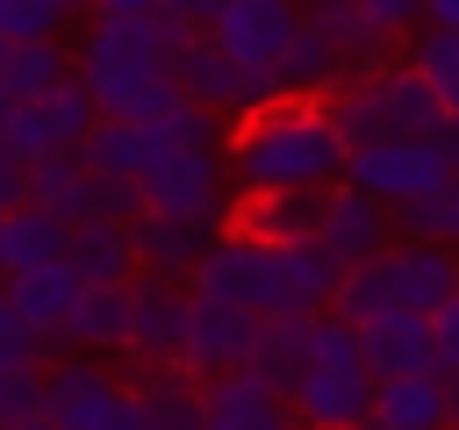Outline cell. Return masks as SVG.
<instances>
[{
    "mask_svg": "<svg viewBox=\"0 0 459 430\" xmlns=\"http://www.w3.org/2000/svg\"><path fill=\"white\" fill-rule=\"evenodd\" d=\"M222 165H230L237 194H258V186H330L344 172V136H337L323 100L273 93V100H258V108H244L230 122Z\"/></svg>",
    "mask_w": 459,
    "mask_h": 430,
    "instance_id": "6da1fadb",
    "label": "cell"
},
{
    "mask_svg": "<svg viewBox=\"0 0 459 430\" xmlns=\"http://www.w3.org/2000/svg\"><path fill=\"white\" fill-rule=\"evenodd\" d=\"M323 108H330L344 150L366 143V136H437V129H445V108H437V93L423 86V72H416L409 57H402V64L373 57V64L344 72V86H330Z\"/></svg>",
    "mask_w": 459,
    "mask_h": 430,
    "instance_id": "7a4b0ae2",
    "label": "cell"
},
{
    "mask_svg": "<svg viewBox=\"0 0 459 430\" xmlns=\"http://www.w3.org/2000/svg\"><path fill=\"white\" fill-rule=\"evenodd\" d=\"M287 408H294V423H316V430H351L373 416V373H366L359 330L337 308L308 315V366L294 373Z\"/></svg>",
    "mask_w": 459,
    "mask_h": 430,
    "instance_id": "3957f363",
    "label": "cell"
},
{
    "mask_svg": "<svg viewBox=\"0 0 459 430\" xmlns=\"http://www.w3.org/2000/svg\"><path fill=\"white\" fill-rule=\"evenodd\" d=\"M136 194H143V208H165V215L230 222V165H222V143H165L151 129V158L136 172Z\"/></svg>",
    "mask_w": 459,
    "mask_h": 430,
    "instance_id": "277c9868",
    "label": "cell"
},
{
    "mask_svg": "<svg viewBox=\"0 0 459 430\" xmlns=\"http://www.w3.org/2000/svg\"><path fill=\"white\" fill-rule=\"evenodd\" d=\"M72 72H79V86L93 93V108H100V115H129V122H151V115H165V108L179 100V86H172V64H165V57H151V50L79 43Z\"/></svg>",
    "mask_w": 459,
    "mask_h": 430,
    "instance_id": "5b68a950",
    "label": "cell"
},
{
    "mask_svg": "<svg viewBox=\"0 0 459 430\" xmlns=\"http://www.w3.org/2000/svg\"><path fill=\"white\" fill-rule=\"evenodd\" d=\"M43 423L57 430H115L129 416V380H115L93 351H50L43 358Z\"/></svg>",
    "mask_w": 459,
    "mask_h": 430,
    "instance_id": "8992f818",
    "label": "cell"
},
{
    "mask_svg": "<svg viewBox=\"0 0 459 430\" xmlns=\"http://www.w3.org/2000/svg\"><path fill=\"white\" fill-rule=\"evenodd\" d=\"M452 172H459V165H452V150H445L437 136H366V143L344 150V179L366 186V194H380L387 208L445 186Z\"/></svg>",
    "mask_w": 459,
    "mask_h": 430,
    "instance_id": "52a82bcc",
    "label": "cell"
},
{
    "mask_svg": "<svg viewBox=\"0 0 459 430\" xmlns=\"http://www.w3.org/2000/svg\"><path fill=\"white\" fill-rule=\"evenodd\" d=\"M172 86H179L186 100L215 108L222 122H237L244 108H258V100H273V93H280V79H273V72L237 64V57L208 36V29H194V36H186V50L172 57Z\"/></svg>",
    "mask_w": 459,
    "mask_h": 430,
    "instance_id": "ba28073f",
    "label": "cell"
},
{
    "mask_svg": "<svg viewBox=\"0 0 459 430\" xmlns=\"http://www.w3.org/2000/svg\"><path fill=\"white\" fill-rule=\"evenodd\" d=\"M186 280H158V272H129V330H122V358L136 366H172L186 351Z\"/></svg>",
    "mask_w": 459,
    "mask_h": 430,
    "instance_id": "9c48e42d",
    "label": "cell"
},
{
    "mask_svg": "<svg viewBox=\"0 0 459 430\" xmlns=\"http://www.w3.org/2000/svg\"><path fill=\"white\" fill-rule=\"evenodd\" d=\"M394 236H402V229H394V208H387L380 194L351 186L344 172L323 186V215H316V244H323V251H337V258L351 265V258H380Z\"/></svg>",
    "mask_w": 459,
    "mask_h": 430,
    "instance_id": "30bf717a",
    "label": "cell"
},
{
    "mask_svg": "<svg viewBox=\"0 0 459 430\" xmlns=\"http://www.w3.org/2000/svg\"><path fill=\"white\" fill-rule=\"evenodd\" d=\"M186 294H194V287H186ZM251 337H258V308H244V301H215V294H194V301H186V351H179V366H186V373L244 366Z\"/></svg>",
    "mask_w": 459,
    "mask_h": 430,
    "instance_id": "8fae6325",
    "label": "cell"
},
{
    "mask_svg": "<svg viewBox=\"0 0 459 430\" xmlns=\"http://www.w3.org/2000/svg\"><path fill=\"white\" fill-rule=\"evenodd\" d=\"M294 22H301L294 0H222V7L208 14V36H215L237 64L273 72V57H280V43L294 36Z\"/></svg>",
    "mask_w": 459,
    "mask_h": 430,
    "instance_id": "7c38bea8",
    "label": "cell"
},
{
    "mask_svg": "<svg viewBox=\"0 0 459 430\" xmlns=\"http://www.w3.org/2000/svg\"><path fill=\"white\" fill-rule=\"evenodd\" d=\"M222 222L208 215H165V208H136L129 215V251H136V272H158V280H186L194 258L208 251Z\"/></svg>",
    "mask_w": 459,
    "mask_h": 430,
    "instance_id": "4fadbf2b",
    "label": "cell"
},
{
    "mask_svg": "<svg viewBox=\"0 0 459 430\" xmlns=\"http://www.w3.org/2000/svg\"><path fill=\"white\" fill-rule=\"evenodd\" d=\"M201 423L208 430H280V423H294V408L258 373L222 366V373H201Z\"/></svg>",
    "mask_w": 459,
    "mask_h": 430,
    "instance_id": "5bb4252c",
    "label": "cell"
},
{
    "mask_svg": "<svg viewBox=\"0 0 459 430\" xmlns=\"http://www.w3.org/2000/svg\"><path fill=\"white\" fill-rule=\"evenodd\" d=\"M380 280H387V301L430 315V308L459 287V251H452V244H430V236H394V244L380 251Z\"/></svg>",
    "mask_w": 459,
    "mask_h": 430,
    "instance_id": "9a60e30c",
    "label": "cell"
},
{
    "mask_svg": "<svg viewBox=\"0 0 459 430\" xmlns=\"http://www.w3.org/2000/svg\"><path fill=\"white\" fill-rule=\"evenodd\" d=\"M351 330H359V351H366V373H373V380L437 366V344H430V315H423V308L387 301V308H373V315L351 322Z\"/></svg>",
    "mask_w": 459,
    "mask_h": 430,
    "instance_id": "2e32d148",
    "label": "cell"
},
{
    "mask_svg": "<svg viewBox=\"0 0 459 430\" xmlns=\"http://www.w3.org/2000/svg\"><path fill=\"white\" fill-rule=\"evenodd\" d=\"M258 265H265V236L222 222V229L208 236V251L194 258L186 287H194V294H215V301H244V308H258Z\"/></svg>",
    "mask_w": 459,
    "mask_h": 430,
    "instance_id": "e0dca14e",
    "label": "cell"
},
{
    "mask_svg": "<svg viewBox=\"0 0 459 430\" xmlns=\"http://www.w3.org/2000/svg\"><path fill=\"white\" fill-rule=\"evenodd\" d=\"M366 423H380V430H437V423H452V373L423 366V373L373 380V416Z\"/></svg>",
    "mask_w": 459,
    "mask_h": 430,
    "instance_id": "ac0fdd59",
    "label": "cell"
},
{
    "mask_svg": "<svg viewBox=\"0 0 459 430\" xmlns=\"http://www.w3.org/2000/svg\"><path fill=\"white\" fill-rule=\"evenodd\" d=\"M316 215H323V186H258V194H237L230 229L287 244V236H316Z\"/></svg>",
    "mask_w": 459,
    "mask_h": 430,
    "instance_id": "d6986e66",
    "label": "cell"
},
{
    "mask_svg": "<svg viewBox=\"0 0 459 430\" xmlns=\"http://www.w3.org/2000/svg\"><path fill=\"white\" fill-rule=\"evenodd\" d=\"M122 330H129V280H79V301L57 322V344L65 351H122Z\"/></svg>",
    "mask_w": 459,
    "mask_h": 430,
    "instance_id": "ffe728a7",
    "label": "cell"
},
{
    "mask_svg": "<svg viewBox=\"0 0 459 430\" xmlns=\"http://www.w3.org/2000/svg\"><path fill=\"white\" fill-rule=\"evenodd\" d=\"M129 416L136 430H172V423H201V373L172 366H136L129 373Z\"/></svg>",
    "mask_w": 459,
    "mask_h": 430,
    "instance_id": "44dd1931",
    "label": "cell"
},
{
    "mask_svg": "<svg viewBox=\"0 0 459 430\" xmlns=\"http://www.w3.org/2000/svg\"><path fill=\"white\" fill-rule=\"evenodd\" d=\"M344 72H359L330 36H316L308 22H294V36L280 43V57H273V79H280V93H308V100H323L330 86H344Z\"/></svg>",
    "mask_w": 459,
    "mask_h": 430,
    "instance_id": "7402d4cb",
    "label": "cell"
},
{
    "mask_svg": "<svg viewBox=\"0 0 459 430\" xmlns=\"http://www.w3.org/2000/svg\"><path fill=\"white\" fill-rule=\"evenodd\" d=\"M0 287H7V301H14L29 322H43L50 337H57V322H65V315H72V301H79V272H72L65 258H43V265H14ZM57 351H65V344H57Z\"/></svg>",
    "mask_w": 459,
    "mask_h": 430,
    "instance_id": "603a6c76",
    "label": "cell"
},
{
    "mask_svg": "<svg viewBox=\"0 0 459 430\" xmlns=\"http://www.w3.org/2000/svg\"><path fill=\"white\" fill-rule=\"evenodd\" d=\"M301 366H308V315H294V308L258 315V337H251V351H244V373H258L265 387L287 394Z\"/></svg>",
    "mask_w": 459,
    "mask_h": 430,
    "instance_id": "cb8c5ba5",
    "label": "cell"
},
{
    "mask_svg": "<svg viewBox=\"0 0 459 430\" xmlns=\"http://www.w3.org/2000/svg\"><path fill=\"white\" fill-rule=\"evenodd\" d=\"M65 236H72V222H65L57 208H43V201H14V208H0V258H7V272H14V265L65 258Z\"/></svg>",
    "mask_w": 459,
    "mask_h": 430,
    "instance_id": "d4e9b609",
    "label": "cell"
},
{
    "mask_svg": "<svg viewBox=\"0 0 459 430\" xmlns=\"http://www.w3.org/2000/svg\"><path fill=\"white\" fill-rule=\"evenodd\" d=\"M151 158V122H129V115H93L86 136H79V165L86 172H115V179H136Z\"/></svg>",
    "mask_w": 459,
    "mask_h": 430,
    "instance_id": "484cf974",
    "label": "cell"
},
{
    "mask_svg": "<svg viewBox=\"0 0 459 430\" xmlns=\"http://www.w3.org/2000/svg\"><path fill=\"white\" fill-rule=\"evenodd\" d=\"M57 79H72V57L57 36H14L0 50V93L7 100H43Z\"/></svg>",
    "mask_w": 459,
    "mask_h": 430,
    "instance_id": "4316f807",
    "label": "cell"
},
{
    "mask_svg": "<svg viewBox=\"0 0 459 430\" xmlns=\"http://www.w3.org/2000/svg\"><path fill=\"white\" fill-rule=\"evenodd\" d=\"M65 265L79 280H129L136 251H129V222H72L65 236Z\"/></svg>",
    "mask_w": 459,
    "mask_h": 430,
    "instance_id": "83f0119b",
    "label": "cell"
},
{
    "mask_svg": "<svg viewBox=\"0 0 459 430\" xmlns=\"http://www.w3.org/2000/svg\"><path fill=\"white\" fill-rule=\"evenodd\" d=\"M301 22L316 29V36H330L351 64H373V57H387V36L366 22V7L359 0H301Z\"/></svg>",
    "mask_w": 459,
    "mask_h": 430,
    "instance_id": "f1b7e54d",
    "label": "cell"
},
{
    "mask_svg": "<svg viewBox=\"0 0 459 430\" xmlns=\"http://www.w3.org/2000/svg\"><path fill=\"white\" fill-rule=\"evenodd\" d=\"M402 43H409V64L423 72V86L437 93V108H445V115H459V29L416 22Z\"/></svg>",
    "mask_w": 459,
    "mask_h": 430,
    "instance_id": "f546056e",
    "label": "cell"
},
{
    "mask_svg": "<svg viewBox=\"0 0 459 430\" xmlns=\"http://www.w3.org/2000/svg\"><path fill=\"white\" fill-rule=\"evenodd\" d=\"M86 165H79V150H50V158H36L29 165V201H43V208H57L65 222H79V208H86Z\"/></svg>",
    "mask_w": 459,
    "mask_h": 430,
    "instance_id": "4dcf8cb0",
    "label": "cell"
},
{
    "mask_svg": "<svg viewBox=\"0 0 459 430\" xmlns=\"http://www.w3.org/2000/svg\"><path fill=\"white\" fill-rule=\"evenodd\" d=\"M394 229L402 236H430V244H452L459 251V172L416 201H394Z\"/></svg>",
    "mask_w": 459,
    "mask_h": 430,
    "instance_id": "1f68e13d",
    "label": "cell"
},
{
    "mask_svg": "<svg viewBox=\"0 0 459 430\" xmlns=\"http://www.w3.org/2000/svg\"><path fill=\"white\" fill-rule=\"evenodd\" d=\"M0 150H14L22 165H36V158H50V150H72V143L50 129L43 100H14V108H7V129H0Z\"/></svg>",
    "mask_w": 459,
    "mask_h": 430,
    "instance_id": "d6a6232c",
    "label": "cell"
},
{
    "mask_svg": "<svg viewBox=\"0 0 459 430\" xmlns=\"http://www.w3.org/2000/svg\"><path fill=\"white\" fill-rule=\"evenodd\" d=\"M330 308H337L344 322H366L373 308H387V280H380V258H351V265L337 272V287H330Z\"/></svg>",
    "mask_w": 459,
    "mask_h": 430,
    "instance_id": "836d02e7",
    "label": "cell"
},
{
    "mask_svg": "<svg viewBox=\"0 0 459 430\" xmlns=\"http://www.w3.org/2000/svg\"><path fill=\"white\" fill-rule=\"evenodd\" d=\"M57 351V337L43 330V322H29L14 301H7V287H0V366H43Z\"/></svg>",
    "mask_w": 459,
    "mask_h": 430,
    "instance_id": "e575fe53",
    "label": "cell"
},
{
    "mask_svg": "<svg viewBox=\"0 0 459 430\" xmlns=\"http://www.w3.org/2000/svg\"><path fill=\"white\" fill-rule=\"evenodd\" d=\"M0 423L7 430L43 423V366H0Z\"/></svg>",
    "mask_w": 459,
    "mask_h": 430,
    "instance_id": "d590c367",
    "label": "cell"
},
{
    "mask_svg": "<svg viewBox=\"0 0 459 430\" xmlns=\"http://www.w3.org/2000/svg\"><path fill=\"white\" fill-rule=\"evenodd\" d=\"M43 115H50V129L79 150V136H86V122H93L100 108H93V93H86V86H79V72H72V79H57V86L43 93Z\"/></svg>",
    "mask_w": 459,
    "mask_h": 430,
    "instance_id": "8d00e7d4",
    "label": "cell"
},
{
    "mask_svg": "<svg viewBox=\"0 0 459 430\" xmlns=\"http://www.w3.org/2000/svg\"><path fill=\"white\" fill-rule=\"evenodd\" d=\"M65 29V14H57V0H0V36L14 43V36H57Z\"/></svg>",
    "mask_w": 459,
    "mask_h": 430,
    "instance_id": "74e56055",
    "label": "cell"
},
{
    "mask_svg": "<svg viewBox=\"0 0 459 430\" xmlns=\"http://www.w3.org/2000/svg\"><path fill=\"white\" fill-rule=\"evenodd\" d=\"M430 344H437V366H445V373H459V287L430 308Z\"/></svg>",
    "mask_w": 459,
    "mask_h": 430,
    "instance_id": "f35d334b",
    "label": "cell"
},
{
    "mask_svg": "<svg viewBox=\"0 0 459 430\" xmlns=\"http://www.w3.org/2000/svg\"><path fill=\"white\" fill-rule=\"evenodd\" d=\"M359 7H366V22H373L387 43H394V36H409V29L423 22V0H359Z\"/></svg>",
    "mask_w": 459,
    "mask_h": 430,
    "instance_id": "ab89813d",
    "label": "cell"
},
{
    "mask_svg": "<svg viewBox=\"0 0 459 430\" xmlns=\"http://www.w3.org/2000/svg\"><path fill=\"white\" fill-rule=\"evenodd\" d=\"M14 201H29V165L14 150H0V208H14Z\"/></svg>",
    "mask_w": 459,
    "mask_h": 430,
    "instance_id": "60d3db41",
    "label": "cell"
},
{
    "mask_svg": "<svg viewBox=\"0 0 459 430\" xmlns=\"http://www.w3.org/2000/svg\"><path fill=\"white\" fill-rule=\"evenodd\" d=\"M165 14H179V22H194V29H208V14L222 7V0H158Z\"/></svg>",
    "mask_w": 459,
    "mask_h": 430,
    "instance_id": "b9f144b4",
    "label": "cell"
},
{
    "mask_svg": "<svg viewBox=\"0 0 459 430\" xmlns=\"http://www.w3.org/2000/svg\"><path fill=\"white\" fill-rule=\"evenodd\" d=\"M423 22H437V29H459V0H423Z\"/></svg>",
    "mask_w": 459,
    "mask_h": 430,
    "instance_id": "7bdbcfd3",
    "label": "cell"
},
{
    "mask_svg": "<svg viewBox=\"0 0 459 430\" xmlns=\"http://www.w3.org/2000/svg\"><path fill=\"white\" fill-rule=\"evenodd\" d=\"M93 7H100V14H143V7H158V0H86V14H93Z\"/></svg>",
    "mask_w": 459,
    "mask_h": 430,
    "instance_id": "ee69618b",
    "label": "cell"
},
{
    "mask_svg": "<svg viewBox=\"0 0 459 430\" xmlns=\"http://www.w3.org/2000/svg\"><path fill=\"white\" fill-rule=\"evenodd\" d=\"M57 14H65V22H72V14H86V0H57Z\"/></svg>",
    "mask_w": 459,
    "mask_h": 430,
    "instance_id": "f6af8a7d",
    "label": "cell"
},
{
    "mask_svg": "<svg viewBox=\"0 0 459 430\" xmlns=\"http://www.w3.org/2000/svg\"><path fill=\"white\" fill-rule=\"evenodd\" d=\"M452 423H459V373H452Z\"/></svg>",
    "mask_w": 459,
    "mask_h": 430,
    "instance_id": "bcb514c9",
    "label": "cell"
},
{
    "mask_svg": "<svg viewBox=\"0 0 459 430\" xmlns=\"http://www.w3.org/2000/svg\"><path fill=\"white\" fill-rule=\"evenodd\" d=\"M7 108H14V100H7V93H0V129H7Z\"/></svg>",
    "mask_w": 459,
    "mask_h": 430,
    "instance_id": "7dc6e473",
    "label": "cell"
},
{
    "mask_svg": "<svg viewBox=\"0 0 459 430\" xmlns=\"http://www.w3.org/2000/svg\"><path fill=\"white\" fill-rule=\"evenodd\" d=\"M0 280H7V258H0Z\"/></svg>",
    "mask_w": 459,
    "mask_h": 430,
    "instance_id": "c3c4849f",
    "label": "cell"
},
{
    "mask_svg": "<svg viewBox=\"0 0 459 430\" xmlns=\"http://www.w3.org/2000/svg\"><path fill=\"white\" fill-rule=\"evenodd\" d=\"M0 50H7V36H0Z\"/></svg>",
    "mask_w": 459,
    "mask_h": 430,
    "instance_id": "681fc988",
    "label": "cell"
}]
</instances>
